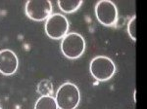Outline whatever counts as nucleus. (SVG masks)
<instances>
[{"label":"nucleus","instance_id":"obj_4","mask_svg":"<svg viewBox=\"0 0 147 109\" xmlns=\"http://www.w3.org/2000/svg\"><path fill=\"white\" fill-rule=\"evenodd\" d=\"M69 22L62 14H53L46 20L45 32L52 39H61L67 35Z\"/></svg>","mask_w":147,"mask_h":109},{"label":"nucleus","instance_id":"obj_7","mask_svg":"<svg viewBox=\"0 0 147 109\" xmlns=\"http://www.w3.org/2000/svg\"><path fill=\"white\" fill-rule=\"evenodd\" d=\"M19 60L16 54L8 49L0 51V72L4 75H12L17 71Z\"/></svg>","mask_w":147,"mask_h":109},{"label":"nucleus","instance_id":"obj_6","mask_svg":"<svg viewBox=\"0 0 147 109\" xmlns=\"http://www.w3.org/2000/svg\"><path fill=\"white\" fill-rule=\"evenodd\" d=\"M95 16L98 22L105 27H112L117 23L118 9L117 6L109 0L97 2L95 6Z\"/></svg>","mask_w":147,"mask_h":109},{"label":"nucleus","instance_id":"obj_11","mask_svg":"<svg viewBox=\"0 0 147 109\" xmlns=\"http://www.w3.org/2000/svg\"><path fill=\"white\" fill-rule=\"evenodd\" d=\"M127 32L134 41L136 40V17L134 16L130 19L129 25H127Z\"/></svg>","mask_w":147,"mask_h":109},{"label":"nucleus","instance_id":"obj_3","mask_svg":"<svg viewBox=\"0 0 147 109\" xmlns=\"http://www.w3.org/2000/svg\"><path fill=\"white\" fill-rule=\"evenodd\" d=\"M85 41L77 32L68 33L61 42V51L64 56L71 60L78 58L84 53Z\"/></svg>","mask_w":147,"mask_h":109},{"label":"nucleus","instance_id":"obj_1","mask_svg":"<svg viewBox=\"0 0 147 109\" xmlns=\"http://www.w3.org/2000/svg\"><path fill=\"white\" fill-rule=\"evenodd\" d=\"M55 100L58 109H76L80 100L79 88L73 83H65L59 87Z\"/></svg>","mask_w":147,"mask_h":109},{"label":"nucleus","instance_id":"obj_10","mask_svg":"<svg viewBox=\"0 0 147 109\" xmlns=\"http://www.w3.org/2000/svg\"><path fill=\"white\" fill-rule=\"evenodd\" d=\"M50 83V81L48 80H44V81L40 82L38 84V88H37V91L38 93H40L42 96H50L52 93V84L49 85L47 87V85Z\"/></svg>","mask_w":147,"mask_h":109},{"label":"nucleus","instance_id":"obj_12","mask_svg":"<svg viewBox=\"0 0 147 109\" xmlns=\"http://www.w3.org/2000/svg\"><path fill=\"white\" fill-rule=\"evenodd\" d=\"M0 109H1V108H0Z\"/></svg>","mask_w":147,"mask_h":109},{"label":"nucleus","instance_id":"obj_9","mask_svg":"<svg viewBox=\"0 0 147 109\" xmlns=\"http://www.w3.org/2000/svg\"><path fill=\"white\" fill-rule=\"evenodd\" d=\"M82 0H59L58 5L65 13H73L82 6Z\"/></svg>","mask_w":147,"mask_h":109},{"label":"nucleus","instance_id":"obj_2","mask_svg":"<svg viewBox=\"0 0 147 109\" xmlns=\"http://www.w3.org/2000/svg\"><path fill=\"white\" fill-rule=\"evenodd\" d=\"M89 69L94 79L103 82L113 77L116 72V65L108 56H98L91 60Z\"/></svg>","mask_w":147,"mask_h":109},{"label":"nucleus","instance_id":"obj_5","mask_svg":"<svg viewBox=\"0 0 147 109\" xmlns=\"http://www.w3.org/2000/svg\"><path fill=\"white\" fill-rule=\"evenodd\" d=\"M26 14L36 22L47 20L52 14V4L48 0H30L26 4Z\"/></svg>","mask_w":147,"mask_h":109},{"label":"nucleus","instance_id":"obj_8","mask_svg":"<svg viewBox=\"0 0 147 109\" xmlns=\"http://www.w3.org/2000/svg\"><path fill=\"white\" fill-rule=\"evenodd\" d=\"M34 109H58V106L53 96H42L35 102Z\"/></svg>","mask_w":147,"mask_h":109}]
</instances>
